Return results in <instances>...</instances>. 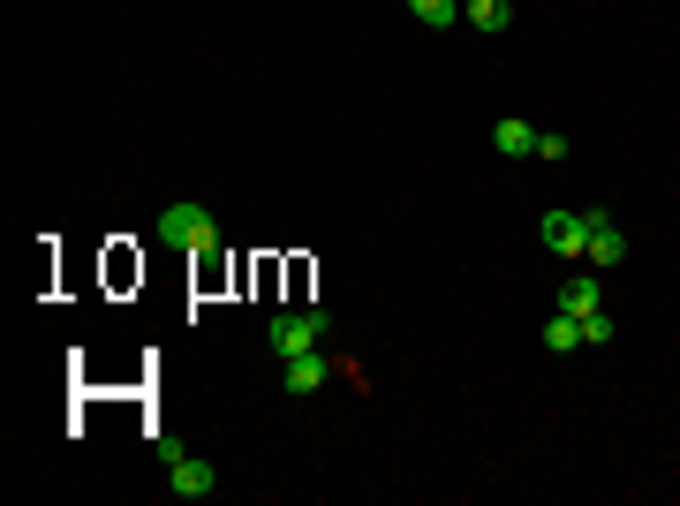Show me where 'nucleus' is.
<instances>
[{"instance_id":"nucleus-1","label":"nucleus","mask_w":680,"mask_h":506,"mask_svg":"<svg viewBox=\"0 0 680 506\" xmlns=\"http://www.w3.org/2000/svg\"><path fill=\"white\" fill-rule=\"evenodd\" d=\"M159 242H182V250L213 257V242H219V219H213L205 205H167V211H159Z\"/></svg>"},{"instance_id":"nucleus-2","label":"nucleus","mask_w":680,"mask_h":506,"mask_svg":"<svg viewBox=\"0 0 680 506\" xmlns=\"http://www.w3.org/2000/svg\"><path fill=\"white\" fill-rule=\"evenodd\" d=\"M326 326H333V318L310 302V310H280L265 340H272V355H302V348H318V340H326Z\"/></svg>"},{"instance_id":"nucleus-3","label":"nucleus","mask_w":680,"mask_h":506,"mask_svg":"<svg viewBox=\"0 0 680 506\" xmlns=\"http://www.w3.org/2000/svg\"><path fill=\"white\" fill-rule=\"evenodd\" d=\"M537 235H545V250H553V257H583V250H590V211H545Z\"/></svg>"},{"instance_id":"nucleus-4","label":"nucleus","mask_w":680,"mask_h":506,"mask_svg":"<svg viewBox=\"0 0 680 506\" xmlns=\"http://www.w3.org/2000/svg\"><path fill=\"white\" fill-rule=\"evenodd\" d=\"M167 468H174V499H213V492H219L213 462H189V454H174V446H167Z\"/></svg>"},{"instance_id":"nucleus-5","label":"nucleus","mask_w":680,"mask_h":506,"mask_svg":"<svg viewBox=\"0 0 680 506\" xmlns=\"http://www.w3.org/2000/svg\"><path fill=\"white\" fill-rule=\"evenodd\" d=\"M583 257H590L597 272H612V265L628 257V235L612 227V211H590V250H583Z\"/></svg>"},{"instance_id":"nucleus-6","label":"nucleus","mask_w":680,"mask_h":506,"mask_svg":"<svg viewBox=\"0 0 680 506\" xmlns=\"http://www.w3.org/2000/svg\"><path fill=\"white\" fill-rule=\"evenodd\" d=\"M597 302H605V288H597V265H590V272H575V280H567L559 310H567V318H597Z\"/></svg>"},{"instance_id":"nucleus-7","label":"nucleus","mask_w":680,"mask_h":506,"mask_svg":"<svg viewBox=\"0 0 680 506\" xmlns=\"http://www.w3.org/2000/svg\"><path fill=\"white\" fill-rule=\"evenodd\" d=\"M318 385H326V363H318V348H302V355H288V393H318Z\"/></svg>"},{"instance_id":"nucleus-8","label":"nucleus","mask_w":680,"mask_h":506,"mask_svg":"<svg viewBox=\"0 0 680 506\" xmlns=\"http://www.w3.org/2000/svg\"><path fill=\"white\" fill-rule=\"evenodd\" d=\"M492 144H499L507 159H537V128H529V122H499V128H492Z\"/></svg>"},{"instance_id":"nucleus-9","label":"nucleus","mask_w":680,"mask_h":506,"mask_svg":"<svg viewBox=\"0 0 680 506\" xmlns=\"http://www.w3.org/2000/svg\"><path fill=\"white\" fill-rule=\"evenodd\" d=\"M462 16L476 23V31H507V23H514V0H462Z\"/></svg>"},{"instance_id":"nucleus-10","label":"nucleus","mask_w":680,"mask_h":506,"mask_svg":"<svg viewBox=\"0 0 680 506\" xmlns=\"http://www.w3.org/2000/svg\"><path fill=\"white\" fill-rule=\"evenodd\" d=\"M545 348H553V355H575V348H583V318H567V310H559L553 326H545Z\"/></svg>"},{"instance_id":"nucleus-11","label":"nucleus","mask_w":680,"mask_h":506,"mask_svg":"<svg viewBox=\"0 0 680 506\" xmlns=\"http://www.w3.org/2000/svg\"><path fill=\"white\" fill-rule=\"evenodd\" d=\"M409 8H416V23H431V31L462 23V0H409Z\"/></svg>"},{"instance_id":"nucleus-12","label":"nucleus","mask_w":680,"mask_h":506,"mask_svg":"<svg viewBox=\"0 0 680 506\" xmlns=\"http://www.w3.org/2000/svg\"><path fill=\"white\" fill-rule=\"evenodd\" d=\"M537 159H553V167L567 159V136H559V128H537Z\"/></svg>"},{"instance_id":"nucleus-13","label":"nucleus","mask_w":680,"mask_h":506,"mask_svg":"<svg viewBox=\"0 0 680 506\" xmlns=\"http://www.w3.org/2000/svg\"><path fill=\"white\" fill-rule=\"evenodd\" d=\"M605 340H612V326H605V310H597V318H583V348H605Z\"/></svg>"}]
</instances>
